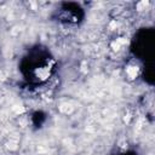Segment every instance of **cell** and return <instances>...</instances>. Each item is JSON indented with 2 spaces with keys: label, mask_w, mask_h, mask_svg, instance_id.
I'll use <instances>...</instances> for the list:
<instances>
[{
  "label": "cell",
  "mask_w": 155,
  "mask_h": 155,
  "mask_svg": "<svg viewBox=\"0 0 155 155\" xmlns=\"http://www.w3.org/2000/svg\"><path fill=\"white\" fill-rule=\"evenodd\" d=\"M127 73H129V75L131 78H133V76H136V74H137V69H136L135 67H130L129 69H127Z\"/></svg>",
  "instance_id": "6da1fadb"
}]
</instances>
